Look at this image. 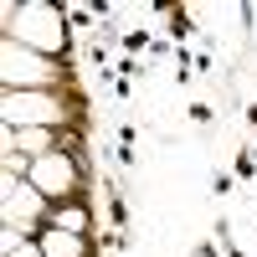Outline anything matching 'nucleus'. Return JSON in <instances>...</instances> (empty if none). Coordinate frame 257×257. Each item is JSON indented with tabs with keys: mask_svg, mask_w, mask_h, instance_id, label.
<instances>
[{
	"mask_svg": "<svg viewBox=\"0 0 257 257\" xmlns=\"http://www.w3.org/2000/svg\"><path fill=\"white\" fill-rule=\"evenodd\" d=\"M6 118H11L16 128H47V123L62 118V103H57V93H47V88H26V93H11V98H6Z\"/></svg>",
	"mask_w": 257,
	"mask_h": 257,
	"instance_id": "nucleus-1",
	"label": "nucleus"
},
{
	"mask_svg": "<svg viewBox=\"0 0 257 257\" xmlns=\"http://www.w3.org/2000/svg\"><path fill=\"white\" fill-rule=\"evenodd\" d=\"M31 185L41 190V196H72L77 190V165H72V155H62V149H52V155H41L36 165H31Z\"/></svg>",
	"mask_w": 257,
	"mask_h": 257,
	"instance_id": "nucleus-2",
	"label": "nucleus"
},
{
	"mask_svg": "<svg viewBox=\"0 0 257 257\" xmlns=\"http://www.w3.org/2000/svg\"><path fill=\"white\" fill-rule=\"evenodd\" d=\"M47 77H52V62H41L31 47L6 41V82H11V93H26V82H47Z\"/></svg>",
	"mask_w": 257,
	"mask_h": 257,
	"instance_id": "nucleus-3",
	"label": "nucleus"
},
{
	"mask_svg": "<svg viewBox=\"0 0 257 257\" xmlns=\"http://www.w3.org/2000/svg\"><path fill=\"white\" fill-rule=\"evenodd\" d=\"M36 211H41V190L21 185V180H6V221L11 226H31Z\"/></svg>",
	"mask_w": 257,
	"mask_h": 257,
	"instance_id": "nucleus-4",
	"label": "nucleus"
},
{
	"mask_svg": "<svg viewBox=\"0 0 257 257\" xmlns=\"http://www.w3.org/2000/svg\"><path fill=\"white\" fill-rule=\"evenodd\" d=\"M11 16H16L11 26H16L21 36L41 41V47H57V41H62V31H57V26H47V16H52V11H41V6H26V11H11Z\"/></svg>",
	"mask_w": 257,
	"mask_h": 257,
	"instance_id": "nucleus-5",
	"label": "nucleus"
},
{
	"mask_svg": "<svg viewBox=\"0 0 257 257\" xmlns=\"http://www.w3.org/2000/svg\"><path fill=\"white\" fill-rule=\"evenodd\" d=\"M41 257H82V237L77 231H62V226L41 231Z\"/></svg>",
	"mask_w": 257,
	"mask_h": 257,
	"instance_id": "nucleus-6",
	"label": "nucleus"
},
{
	"mask_svg": "<svg viewBox=\"0 0 257 257\" xmlns=\"http://www.w3.org/2000/svg\"><path fill=\"white\" fill-rule=\"evenodd\" d=\"M11 144H21V149H26V155H52V128H16V134H11Z\"/></svg>",
	"mask_w": 257,
	"mask_h": 257,
	"instance_id": "nucleus-7",
	"label": "nucleus"
},
{
	"mask_svg": "<svg viewBox=\"0 0 257 257\" xmlns=\"http://www.w3.org/2000/svg\"><path fill=\"white\" fill-rule=\"evenodd\" d=\"M6 257H41V242H36V247H31V242H21V237H16V226H11V231H6Z\"/></svg>",
	"mask_w": 257,
	"mask_h": 257,
	"instance_id": "nucleus-8",
	"label": "nucleus"
},
{
	"mask_svg": "<svg viewBox=\"0 0 257 257\" xmlns=\"http://www.w3.org/2000/svg\"><path fill=\"white\" fill-rule=\"evenodd\" d=\"M57 226H62V231H82V226H88V211H77V206L57 211Z\"/></svg>",
	"mask_w": 257,
	"mask_h": 257,
	"instance_id": "nucleus-9",
	"label": "nucleus"
}]
</instances>
